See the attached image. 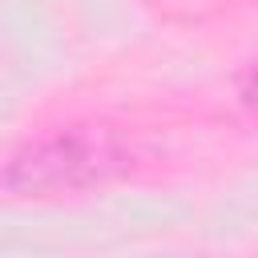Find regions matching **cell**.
I'll use <instances>...</instances> for the list:
<instances>
[{
	"label": "cell",
	"instance_id": "6da1fadb",
	"mask_svg": "<svg viewBox=\"0 0 258 258\" xmlns=\"http://www.w3.org/2000/svg\"><path fill=\"white\" fill-rule=\"evenodd\" d=\"M133 153L109 125H69L48 137L28 141L8 161V185L28 198L48 194H77L105 185L121 173H129Z\"/></svg>",
	"mask_w": 258,
	"mask_h": 258
},
{
	"label": "cell",
	"instance_id": "7a4b0ae2",
	"mask_svg": "<svg viewBox=\"0 0 258 258\" xmlns=\"http://www.w3.org/2000/svg\"><path fill=\"white\" fill-rule=\"evenodd\" d=\"M242 97H246V105H250V109L258 113V69H254V73L246 77V85H242Z\"/></svg>",
	"mask_w": 258,
	"mask_h": 258
}]
</instances>
